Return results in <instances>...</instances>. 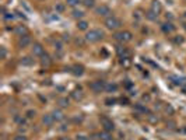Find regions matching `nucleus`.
<instances>
[{"instance_id": "obj_1", "label": "nucleus", "mask_w": 186, "mask_h": 140, "mask_svg": "<svg viewBox=\"0 0 186 140\" xmlns=\"http://www.w3.org/2000/svg\"><path fill=\"white\" fill-rule=\"evenodd\" d=\"M104 37V32L99 31V30H90L87 34H85V41L87 42H91V44H94V42H98V41H101Z\"/></svg>"}, {"instance_id": "obj_2", "label": "nucleus", "mask_w": 186, "mask_h": 140, "mask_svg": "<svg viewBox=\"0 0 186 140\" xmlns=\"http://www.w3.org/2000/svg\"><path fill=\"white\" fill-rule=\"evenodd\" d=\"M105 25H106V28H108V30H112V31H115V30L121 28L122 21L119 20V18H118V17H115V16H109V17H106V20H105Z\"/></svg>"}, {"instance_id": "obj_3", "label": "nucleus", "mask_w": 186, "mask_h": 140, "mask_svg": "<svg viewBox=\"0 0 186 140\" xmlns=\"http://www.w3.org/2000/svg\"><path fill=\"white\" fill-rule=\"evenodd\" d=\"M133 38L132 32L130 31H121V32H116L115 34V39L118 42H122V44H126V42H130Z\"/></svg>"}, {"instance_id": "obj_4", "label": "nucleus", "mask_w": 186, "mask_h": 140, "mask_svg": "<svg viewBox=\"0 0 186 140\" xmlns=\"http://www.w3.org/2000/svg\"><path fill=\"white\" fill-rule=\"evenodd\" d=\"M105 87H106V83L104 80H95L90 84V88L94 91L95 94L101 93V91H105Z\"/></svg>"}, {"instance_id": "obj_5", "label": "nucleus", "mask_w": 186, "mask_h": 140, "mask_svg": "<svg viewBox=\"0 0 186 140\" xmlns=\"http://www.w3.org/2000/svg\"><path fill=\"white\" fill-rule=\"evenodd\" d=\"M101 125H102L104 130H106V132H113L115 130V123H113L109 118H106V116L101 118Z\"/></svg>"}, {"instance_id": "obj_6", "label": "nucleus", "mask_w": 186, "mask_h": 140, "mask_svg": "<svg viewBox=\"0 0 186 140\" xmlns=\"http://www.w3.org/2000/svg\"><path fill=\"white\" fill-rule=\"evenodd\" d=\"M95 13H97L98 16L109 17V16H111V8L108 7L106 4H102V6H99V7L95 8Z\"/></svg>"}, {"instance_id": "obj_7", "label": "nucleus", "mask_w": 186, "mask_h": 140, "mask_svg": "<svg viewBox=\"0 0 186 140\" xmlns=\"http://www.w3.org/2000/svg\"><path fill=\"white\" fill-rule=\"evenodd\" d=\"M31 42H32V39L30 37V34H27L24 37H20L18 39V46L20 48H27L28 45H31Z\"/></svg>"}, {"instance_id": "obj_8", "label": "nucleus", "mask_w": 186, "mask_h": 140, "mask_svg": "<svg viewBox=\"0 0 186 140\" xmlns=\"http://www.w3.org/2000/svg\"><path fill=\"white\" fill-rule=\"evenodd\" d=\"M55 122L56 121H55V118H53L52 114H46V115H43V118H42V123L45 125V126H52Z\"/></svg>"}, {"instance_id": "obj_9", "label": "nucleus", "mask_w": 186, "mask_h": 140, "mask_svg": "<svg viewBox=\"0 0 186 140\" xmlns=\"http://www.w3.org/2000/svg\"><path fill=\"white\" fill-rule=\"evenodd\" d=\"M161 30L165 32V34H172L174 30H175V25L171 23V21H167V23H164L161 25Z\"/></svg>"}, {"instance_id": "obj_10", "label": "nucleus", "mask_w": 186, "mask_h": 140, "mask_svg": "<svg viewBox=\"0 0 186 140\" xmlns=\"http://www.w3.org/2000/svg\"><path fill=\"white\" fill-rule=\"evenodd\" d=\"M32 55L34 56H42L43 55V46L41 45V44H34L32 46Z\"/></svg>"}, {"instance_id": "obj_11", "label": "nucleus", "mask_w": 186, "mask_h": 140, "mask_svg": "<svg viewBox=\"0 0 186 140\" xmlns=\"http://www.w3.org/2000/svg\"><path fill=\"white\" fill-rule=\"evenodd\" d=\"M14 32H16L18 37H24V35L28 34V30H27L25 25H17L16 28H14Z\"/></svg>"}, {"instance_id": "obj_12", "label": "nucleus", "mask_w": 186, "mask_h": 140, "mask_svg": "<svg viewBox=\"0 0 186 140\" xmlns=\"http://www.w3.org/2000/svg\"><path fill=\"white\" fill-rule=\"evenodd\" d=\"M52 115H53V118H55V121H56V122H60V121H63V119H65V114H63L60 109H55V111L52 112Z\"/></svg>"}, {"instance_id": "obj_13", "label": "nucleus", "mask_w": 186, "mask_h": 140, "mask_svg": "<svg viewBox=\"0 0 186 140\" xmlns=\"http://www.w3.org/2000/svg\"><path fill=\"white\" fill-rule=\"evenodd\" d=\"M162 10V6H161V3L158 1V0H153V3H151V11H154V13H160Z\"/></svg>"}, {"instance_id": "obj_14", "label": "nucleus", "mask_w": 186, "mask_h": 140, "mask_svg": "<svg viewBox=\"0 0 186 140\" xmlns=\"http://www.w3.org/2000/svg\"><path fill=\"white\" fill-rule=\"evenodd\" d=\"M119 86L116 83H106V87H105V91L106 93H116L118 91Z\"/></svg>"}, {"instance_id": "obj_15", "label": "nucleus", "mask_w": 186, "mask_h": 140, "mask_svg": "<svg viewBox=\"0 0 186 140\" xmlns=\"http://www.w3.org/2000/svg\"><path fill=\"white\" fill-rule=\"evenodd\" d=\"M72 73H73L74 76H83V74H84V67H83L81 64H76V66H73Z\"/></svg>"}, {"instance_id": "obj_16", "label": "nucleus", "mask_w": 186, "mask_h": 140, "mask_svg": "<svg viewBox=\"0 0 186 140\" xmlns=\"http://www.w3.org/2000/svg\"><path fill=\"white\" fill-rule=\"evenodd\" d=\"M69 104H70V101H69L67 97H60V98L57 100V105H59L60 108H67Z\"/></svg>"}, {"instance_id": "obj_17", "label": "nucleus", "mask_w": 186, "mask_h": 140, "mask_svg": "<svg viewBox=\"0 0 186 140\" xmlns=\"http://www.w3.org/2000/svg\"><path fill=\"white\" fill-rule=\"evenodd\" d=\"M52 63V60H50V58H49V55L43 53L42 56H41V64L42 66H45V67H48L49 64Z\"/></svg>"}, {"instance_id": "obj_18", "label": "nucleus", "mask_w": 186, "mask_h": 140, "mask_svg": "<svg viewBox=\"0 0 186 140\" xmlns=\"http://www.w3.org/2000/svg\"><path fill=\"white\" fill-rule=\"evenodd\" d=\"M98 137L101 140H112V134H111V132H106V130H104V132H101L99 134H98Z\"/></svg>"}, {"instance_id": "obj_19", "label": "nucleus", "mask_w": 186, "mask_h": 140, "mask_svg": "<svg viewBox=\"0 0 186 140\" xmlns=\"http://www.w3.org/2000/svg\"><path fill=\"white\" fill-rule=\"evenodd\" d=\"M77 28L81 30V31H85V30H88V23H87L85 20H79V23H77Z\"/></svg>"}, {"instance_id": "obj_20", "label": "nucleus", "mask_w": 186, "mask_h": 140, "mask_svg": "<svg viewBox=\"0 0 186 140\" xmlns=\"http://www.w3.org/2000/svg\"><path fill=\"white\" fill-rule=\"evenodd\" d=\"M72 17H73V18H77V20H81V18L84 17V11H81V10H77V8H74L73 11H72Z\"/></svg>"}, {"instance_id": "obj_21", "label": "nucleus", "mask_w": 186, "mask_h": 140, "mask_svg": "<svg viewBox=\"0 0 186 140\" xmlns=\"http://www.w3.org/2000/svg\"><path fill=\"white\" fill-rule=\"evenodd\" d=\"M32 63H34V60L31 58H28V56H25V58L21 59V64H23V66H31Z\"/></svg>"}, {"instance_id": "obj_22", "label": "nucleus", "mask_w": 186, "mask_h": 140, "mask_svg": "<svg viewBox=\"0 0 186 140\" xmlns=\"http://www.w3.org/2000/svg\"><path fill=\"white\" fill-rule=\"evenodd\" d=\"M83 4L87 8H92L95 6V0H83Z\"/></svg>"}, {"instance_id": "obj_23", "label": "nucleus", "mask_w": 186, "mask_h": 140, "mask_svg": "<svg viewBox=\"0 0 186 140\" xmlns=\"http://www.w3.org/2000/svg\"><path fill=\"white\" fill-rule=\"evenodd\" d=\"M72 97H73L74 100H83L84 95H83L81 91H73V93H72Z\"/></svg>"}, {"instance_id": "obj_24", "label": "nucleus", "mask_w": 186, "mask_h": 140, "mask_svg": "<svg viewBox=\"0 0 186 140\" xmlns=\"http://www.w3.org/2000/svg\"><path fill=\"white\" fill-rule=\"evenodd\" d=\"M55 10H56V13L65 11V4H63V3H56V4H55Z\"/></svg>"}, {"instance_id": "obj_25", "label": "nucleus", "mask_w": 186, "mask_h": 140, "mask_svg": "<svg viewBox=\"0 0 186 140\" xmlns=\"http://www.w3.org/2000/svg\"><path fill=\"white\" fill-rule=\"evenodd\" d=\"M146 16H147V18H148V20H151V21H154V20H157V16H158V14H157V13H154V11H151V10H150V11L147 13Z\"/></svg>"}, {"instance_id": "obj_26", "label": "nucleus", "mask_w": 186, "mask_h": 140, "mask_svg": "<svg viewBox=\"0 0 186 140\" xmlns=\"http://www.w3.org/2000/svg\"><path fill=\"white\" fill-rule=\"evenodd\" d=\"M3 11H4V10H3ZM3 18H4L6 21H11V20L14 18V14H11V13H6V11H4V14H3Z\"/></svg>"}, {"instance_id": "obj_27", "label": "nucleus", "mask_w": 186, "mask_h": 140, "mask_svg": "<svg viewBox=\"0 0 186 140\" xmlns=\"http://www.w3.org/2000/svg\"><path fill=\"white\" fill-rule=\"evenodd\" d=\"M79 3H80V0H66V4L67 6H72V7H76Z\"/></svg>"}, {"instance_id": "obj_28", "label": "nucleus", "mask_w": 186, "mask_h": 140, "mask_svg": "<svg viewBox=\"0 0 186 140\" xmlns=\"http://www.w3.org/2000/svg\"><path fill=\"white\" fill-rule=\"evenodd\" d=\"M6 56H7V51L4 46H1L0 48V59H6Z\"/></svg>"}, {"instance_id": "obj_29", "label": "nucleus", "mask_w": 186, "mask_h": 140, "mask_svg": "<svg viewBox=\"0 0 186 140\" xmlns=\"http://www.w3.org/2000/svg\"><path fill=\"white\" fill-rule=\"evenodd\" d=\"M148 121H150L151 123H157V122H158V118L155 116V115H153V114H150V115H148Z\"/></svg>"}, {"instance_id": "obj_30", "label": "nucleus", "mask_w": 186, "mask_h": 140, "mask_svg": "<svg viewBox=\"0 0 186 140\" xmlns=\"http://www.w3.org/2000/svg\"><path fill=\"white\" fill-rule=\"evenodd\" d=\"M136 109H137V111H140V112H143V114H146V112H147V108H144L141 104H137V105H136Z\"/></svg>"}, {"instance_id": "obj_31", "label": "nucleus", "mask_w": 186, "mask_h": 140, "mask_svg": "<svg viewBox=\"0 0 186 140\" xmlns=\"http://www.w3.org/2000/svg\"><path fill=\"white\" fill-rule=\"evenodd\" d=\"M25 115H27L28 119H32V118L35 116V111H32V109H31V111H27V114H25Z\"/></svg>"}, {"instance_id": "obj_32", "label": "nucleus", "mask_w": 186, "mask_h": 140, "mask_svg": "<svg viewBox=\"0 0 186 140\" xmlns=\"http://www.w3.org/2000/svg\"><path fill=\"white\" fill-rule=\"evenodd\" d=\"M63 45H62V42L60 41H55V49H57V51H62L63 49Z\"/></svg>"}, {"instance_id": "obj_33", "label": "nucleus", "mask_w": 186, "mask_h": 140, "mask_svg": "<svg viewBox=\"0 0 186 140\" xmlns=\"http://www.w3.org/2000/svg\"><path fill=\"white\" fill-rule=\"evenodd\" d=\"M13 140H28V137L24 136V134H17V136H14V139Z\"/></svg>"}, {"instance_id": "obj_34", "label": "nucleus", "mask_w": 186, "mask_h": 140, "mask_svg": "<svg viewBox=\"0 0 186 140\" xmlns=\"http://www.w3.org/2000/svg\"><path fill=\"white\" fill-rule=\"evenodd\" d=\"M115 102H116V101H115L113 98H112V100H111V98H109V100H105V104H106V105H113Z\"/></svg>"}, {"instance_id": "obj_35", "label": "nucleus", "mask_w": 186, "mask_h": 140, "mask_svg": "<svg viewBox=\"0 0 186 140\" xmlns=\"http://www.w3.org/2000/svg\"><path fill=\"white\" fill-rule=\"evenodd\" d=\"M165 111L169 112V114H174V108H172L171 105H167V107H165Z\"/></svg>"}, {"instance_id": "obj_36", "label": "nucleus", "mask_w": 186, "mask_h": 140, "mask_svg": "<svg viewBox=\"0 0 186 140\" xmlns=\"http://www.w3.org/2000/svg\"><path fill=\"white\" fill-rule=\"evenodd\" d=\"M165 17H167V20H169V21H172V20H174V16H172V13H167V14H165Z\"/></svg>"}, {"instance_id": "obj_37", "label": "nucleus", "mask_w": 186, "mask_h": 140, "mask_svg": "<svg viewBox=\"0 0 186 140\" xmlns=\"http://www.w3.org/2000/svg\"><path fill=\"white\" fill-rule=\"evenodd\" d=\"M175 42H176V44H182V42H183V38H182V37H176V38H175Z\"/></svg>"}, {"instance_id": "obj_38", "label": "nucleus", "mask_w": 186, "mask_h": 140, "mask_svg": "<svg viewBox=\"0 0 186 140\" xmlns=\"http://www.w3.org/2000/svg\"><path fill=\"white\" fill-rule=\"evenodd\" d=\"M69 39H70V35H69V34H65V35H63V41H69Z\"/></svg>"}, {"instance_id": "obj_39", "label": "nucleus", "mask_w": 186, "mask_h": 140, "mask_svg": "<svg viewBox=\"0 0 186 140\" xmlns=\"http://www.w3.org/2000/svg\"><path fill=\"white\" fill-rule=\"evenodd\" d=\"M59 140H72V139H70V137H66V136H63V137H60Z\"/></svg>"}, {"instance_id": "obj_40", "label": "nucleus", "mask_w": 186, "mask_h": 140, "mask_svg": "<svg viewBox=\"0 0 186 140\" xmlns=\"http://www.w3.org/2000/svg\"><path fill=\"white\" fill-rule=\"evenodd\" d=\"M143 98H144V101H148V100H150V95H144Z\"/></svg>"}, {"instance_id": "obj_41", "label": "nucleus", "mask_w": 186, "mask_h": 140, "mask_svg": "<svg viewBox=\"0 0 186 140\" xmlns=\"http://www.w3.org/2000/svg\"><path fill=\"white\" fill-rule=\"evenodd\" d=\"M77 140H87V139H84V136H77Z\"/></svg>"}, {"instance_id": "obj_42", "label": "nucleus", "mask_w": 186, "mask_h": 140, "mask_svg": "<svg viewBox=\"0 0 186 140\" xmlns=\"http://www.w3.org/2000/svg\"><path fill=\"white\" fill-rule=\"evenodd\" d=\"M183 17H185V18H186V11H185V13H183Z\"/></svg>"}]
</instances>
